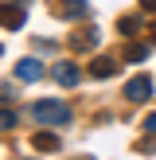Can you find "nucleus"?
<instances>
[{
    "mask_svg": "<svg viewBox=\"0 0 156 160\" xmlns=\"http://www.w3.org/2000/svg\"><path fill=\"white\" fill-rule=\"evenodd\" d=\"M31 117L39 125H66L70 121V106L66 102H55V98H43V102L31 106Z\"/></svg>",
    "mask_w": 156,
    "mask_h": 160,
    "instance_id": "nucleus-1",
    "label": "nucleus"
},
{
    "mask_svg": "<svg viewBox=\"0 0 156 160\" xmlns=\"http://www.w3.org/2000/svg\"><path fill=\"white\" fill-rule=\"evenodd\" d=\"M125 98L129 102H148L152 98V78L148 74H133L129 82H125Z\"/></svg>",
    "mask_w": 156,
    "mask_h": 160,
    "instance_id": "nucleus-2",
    "label": "nucleus"
},
{
    "mask_svg": "<svg viewBox=\"0 0 156 160\" xmlns=\"http://www.w3.org/2000/svg\"><path fill=\"white\" fill-rule=\"evenodd\" d=\"M55 16L59 20H82V16H90V4L86 0H59L55 4Z\"/></svg>",
    "mask_w": 156,
    "mask_h": 160,
    "instance_id": "nucleus-3",
    "label": "nucleus"
},
{
    "mask_svg": "<svg viewBox=\"0 0 156 160\" xmlns=\"http://www.w3.org/2000/svg\"><path fill=\"white\" fill-rule=\"evenodd\" d=\"M51 78L59 86H78L82 70H78V62H55V67H51Z\"/></svg>",
    "mask_w": 156,
    "mask_h": 160,
    "instance_id": "nucleus-4",
    "label": "nucleus"
},
{
    "mask_svg": "<svg viewBox=\"0 0 156 160\" xmlns=\"http://www.w3.org/2000/svg\"><path fill=\"white\" fill-rule=\"evenodd\" d=\"M98 43H101V31L98 28H82V31L70 35V47H74V51H94Z\"/></svg>",
    "mask_w": 156,
    "mask_h": 160,
    "instance_id": "nucleus-5",
    "label": "nucleus"
},
{
    "mask_svg": "<svg viewBox=\"0 0 156 160\" xmlns=\"http://www.w3.org/2000/svg\"><path fill=\"white\" fill-rule=\"evenodd\" d=\"M16 78H20V82H39V78H43V62L39 59H20L16 62Z\"/></svg>",
    "mask_w": 156,
    "mask_h": 160,
    "instance_id": "nucleus-6",
    "label": "nucleus"
},
{
    "mask_svg": "<svg viewBox=\"0 0 156 160\" xmlns=\"http://www.w3.org/2000/svg\"><path fill=\"white\" fill-rule=\"evenodd\" d=\"M0 23L4 28H23V4H0Z\"/></svg>",
    "mask_w": 156,
    "mask_h": 160,
    "instance_id": "nucleus-7",
    "label": "nucleus"
},
{
    "mask_svg": "<svg viewBox=\"0 0 156 160\" xmlns=\"http://www.w3.org/2000/svg\"><path fill=\"white\" fill-rule=\"evenodd\" d=\"M117 70H121V62H117V59H105V55L90 62V78H113Z\"/></svg>",
    "mask_w": 156,
    "mask_h": 160,
    "instance_id": "nucleus-8",
    "label": "nucleus"
},
{
    "mask_svg": "<svg viewBox=\"0 0 156 160\" xmlns=\"http://www.w3.org/2000/svg\"><path fill=\"white\" fill-rule=\"evenodd\" d=\"M31 145L39 148V152H55V148H59V137H55V133H35V137H31Z\"/></svg>",
    "mask_w": 156,
    "mask_h": 160,
    "instance_id": "nucleus-9",
    "label": "nucleus"
},
{
    "mask_svg": "<svg viewBox=\"0 0 156 160\" xmlns=\"http://www.w3.org/2000/svg\"><path fill=\"white\" fill-rule=\"evenodd\" d=\"M121 59H125V62H144V59H148V43H129Z\"/></svg>",
    "mask_w": 156,
    "mask_h": 160,
    "instance_id": "nucleus-10",
    "label": "nucleus"
},
{
    "mask_svg": "<svg viewBox=\"0 0 156 160\" xmlns=\"http://www.w3.org/2000/svg\"><path fill=\"white\" fill-rule=\"evenodd\" d=\"M137 23H140L137 16H121V20H117V28H121L125 35H133V31H137Z\"/></svg>",
    "mask_w": 156,
    "mask_h": 160,
    "instance_id": "nucleus-11",
    "label": "nucleus"
},
{
    "mask_svg": "<svg viewBox=\"0 0 156 160\" xmlns=\"http://www.w3.org/2000/svg\"><path fill=\"white\" fill-rule=\"evenodd\" d=\"M16 125V109H0V129H12Z\"/></svg>",
    "mask_w": 156,
    "mask_h": 160,
    "instance_id": "nucleus-12",
    "label": "nucleus"
},
{
    "mask_svg": "<svg viewBox=\"0 0 156 160\" xmlns=\"http://www.w3.org/2000/svg\"><path fill=\"white\" fill-rule=\"evenodd\" d=\"M140 148H144V152H156V133H148V141H144Z\"/></svg>",
    "mask_w": 156,
    "mask_h": 160,
    "instance_id": "nucleus-13",
    "label": "nucleus"
},
{
    "mask_svg": "<svg viewBox=\"0 0 156 160\" xmlns=\"http://www.w3.org/2000/svg\"><path fill=\"white\" fill-rule=\"evenodd\" d=\"M144 133H156V113H148V117H144Z\"/></svg>",
    "mask_w": 156,
    "mask_h": 160,
    "instance_id": "nucleus-14",
    "label": "nucleus"
},
{
    "mask_svg": "<svg viewBox=\"0 0 156 160\" xmlns=\"http://www.w3.org/2000/svg\"><path fill=\"white\" fill-rule=\"evenodd\" d=\"M0 102H12V86H0Z\"/></svg>",
    "mask_w": 156,
    "mask_h": 160,
    "instance_id": "nucleus-15",
    "label": "nucleus"
},
{
    "mask_svg": "<svg viewBox=\"0 0 156 160\" xmlns=\"http://www.w3.org/2000/svg\"><path fill=\"white\" fill-rule=\"evenodd\" d=\"M140 8L144 12H156V0H140Z\"/></svg>",
    "mask_w": 156,
    "mask_h": 160,
    "instance_id": "nucleus-16",
    "label": "nucleus"
}]
</instances>
